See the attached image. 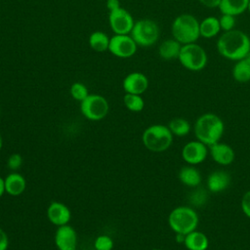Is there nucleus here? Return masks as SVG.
<instances>
[{
  "label": "nucleus",
  "mask_w": 250,
  "mask_h": 250,
  "mask_svg": "<svg viewBox=\"0 0 250 250\" xmlns=\"http://www.w3.org/2000/svg\"><path fill=\"white\" fill-rule=\"evenodd\" d=\"M5 190L6 193L12 196H19L26 188L25 178L17 172L10 173L5 179Z\"/></svg>",
  "instance_id": "nucleus-17"
},
{
  "label": "nucleus",
  "mask_w": 250,
  "mask_h": 250,
  "mask_svg": "<svg viewBox=\"0 0 250 250\" xmlns=\"http://www.w3.org/2000/svg\"><path fill=\"white\" fill-rule=\"evenodd\" d=\"M248 11H249V13H250V0H249V4H248V9H247Z\"/></svg>",
  "instance_id": "nucleus-38"
},
{
  "label": "nucleus",
  "mask_w": 250,
  "mask_h": 250,
  "mask_svg": "<svg viewBox=\"0 0 250 250\" xmlns=\"http://www.w3.org/2000/svg\"><path fill=\"white\" fill-rule=\"evenodd\" d=\"M142 142L148 150L152 152H162L171 146L173 134L168 126L153 124L145 129L142 135Z\"/></svg>",
  "instance_id": "nucleus-4"
},
{
  "label": "nucleus",
  "mask_w": 250,
  "mask_h": 250,
  "mask_svg": "<svg viewBox=\"0 0 250 250\" xmlns=\"http://www.w3.org/2000/svg\"><path fill=\"white\" fill-rule=\"evenodd\" d=\"M151 250H162V249H158V248H154V249H151Z\"/></svg>",
  "instance_id": "nucleus-39"
},
{
  "label": "nucleus",
  "mask_w": 250,
  "mask_h": 250,
  "mask_svg": "<svg viewBox=\"0 0 250 250\" xmlns=\"http://www.w3.org/2000/svg\"><path fill=\"white\" fill-rule=\"evenodd\" d=\"M208 146L198 141H190L182 148V158L188 165H198L202 163L208 155Z\"/></svg>",
  "instance_id": "nucleus-11"
},
{
  "label": "nucleus",
  "mask_w": 250,
  "mask_h": 250,
  "mask_svg": "<svg viewBox=\"0 0 250 250\" xmlns=\"http://www.w3.org/2000/svg\"><path fill=\"white\" fill-rule=\"evenodd\" d=\"M109 105L106 99L98 94H89V96L80 102V111L84 117L91 121L104 119L108 113Z\"/></svg>",
  "instance_id": "nucleus-8"
},
{
  "label": "nucleus",
  "mask_w": 250,
  "mask_h": 250,
  "mask_svg": "<svg viewBox=\"0 0 250 250\" xmlns=\"http://www.w3.org/2000/svg\"><path fill=\"white\" fill-rule=\"evenodd\" d=\"M241 210L246 217L250 219V189L247 190L241 198Z\"/></svg>",
  "instance_id": "nucleus-32"
},
{
  "label": "nucleus",
  "mask_w": 250,
  "mask_h": 250,
  "mask_svg": "<svg viewBox=\"0 0 250 250\" xmlns=\"http://www.w3.org/2000/svg\"><path fill=\"white\" fill-rule=\"evenodd\" d=\"M6 192L5 190V181L2 177H0V197H2V195Z\"/></svg>",
  "instance_id": "nucleus-36"
},
{
  "label": "nucleus",
  "mask_w": 250,
  "mask_h": 250,
  "mask_svg": "<svg viewBox=\"0 0 250 250\" xmlns=\"http://www.w3.org/2000/svg\"><path fill=\"white\" fill-rule=\"evenodd\" d=\"M2 147H3V138H2V135L0 133V150L2 149Z\"/></svg>",
  "instance_id": "nucleus-37"
},
{
  "label": "nucleus",
  "mask_w": 250,
  "mask_h": 250,
  "mask_svg": "<svg viewBox=\"0 0 250 250\" xmlns=\"http://www.w3.org/2000/svg\"><path fill=\"white\" fill-rule=\"evenodd\" d=\"M108 51L115 57L126 59L137 51V43L128 34H115L109 40Z\"/></svg>",
  "instance_id": "nucleus-9"
},
{
  "label": "nucleus",
  "mask_w": 250,
  "mask_h": 250,
  "mask_svg": "<svg viewBox=\"0 0 250 250\" xmlns=\"http://www.w3.org/2000/svg\"><path fill=\"white\" fill-rule=\"evenodd\" d=\"M181 47V43L176 39H167L160 44L158 53L163 60L177 59L179 57Z\"/></svg>",
  "instance_id": "nucleus-22"
},
{
  "label": "nucleus",
  "mask_w": 250,
  "mask_h": 250,
  "mask_svg": "<svg viewBox=\"0 0 250 250\" xmlns=\"http://www.w3.org/2000/svg\"><path fill=\"white\" fill-rule=\"evenodd\" d=\"M131 37L137 45L148 47L153 45L159 37V28L155 21L151 20H140L134 23Z\"/></svg>",
  "instance_id": "nucleus-7"
},
{
  "label": "nucleus",
  "mask_w": 250,
  "mask_h": 250,
  "mask_svg": "<svg viewBox=\"0 0 250 250\" xmlns=\"http://www.w3.org/2000/svg\"><path fill=\"white\" fill-rule=\"evenodd\" d=\"M210 153L213 160L222 166L231 164L235 158L233 148L229 145L222 142H218L210 146Z\"/></svg>",
  "instance_id": "nucleus-15"
},
{
  "label": "nucleus",
  "mask_w": 250,
  "mask_h": 250,
  "mask_svg": "<svg viewBox=\"0 0 250 250\" xmlns=\"http://www.w3.org/2000/svg\"><path fill=\"white\" fill-rule=\"evenodd\" d=\"M178 59L184 67L191 71H199L207 63L205 50L195 42L183 45Z\"/></svg>",
  "instance_id": "nucleus-6"
},
{
  "label": "nucleus",
  "mask_w": 250,
  "mask_h": 250,
  "mask_svg": "<svg viewBox=\"0 0 250 250\" xmlns=\"http://www.w3.org/2000/svg\"><path fill=\"white\" fill-rule=\"evenodd\" d=\"M221 30L219 19L215 17H208L199 22L200 36L204 38H212L216 36Z\"/></svg>",
  "instance_id": "nucleus-23"
},
{
  "label": "nucleus",
  "mask_w": 250,
  "mask_h": 250,
  "mask_svg": "<svg viewBox=\"0 0 250 250\" xmlns=\"http://www.w3.org/2000/svg\"><path fill=\"white\" fill-rule=\"evenodd\" d=\"M113 245L114 243L112 238L105 234H101L97 236L94 241L95 250H112Z\"/></svg>",
  "instance_id": "nucleus-28"
},
{
  "label": "nucleus",
  "mask_w": 250,
  "mask_h": 250,
  "mask_svg": "<svg viewBox=\"0 0 250 250\" xmlns=\"http://www.w3.org/2000/svg\"><path fill=\"white\" fill-rule=\"evenodd\" d=\"M179 180L180 182L189 188H196L201 183V174L200 172L193 166L188 165L184 166L179 172Z\"/></svg>",
  "instance_id": "nucleus-19"
},
{
  "label": "nucleus",
  "mask_w": 250,
  "mask_h": 250,
  "mask_svg": "<svg viewBox=\"0 0 250 250\" xmlns=\"http://www.w3.org/2000/svg\"><path fill=\"white\" fill-rule=\"evenodd\" d=\"M46 214L50 223L57 227L67 225L71 219V212L68 206L59 201L51 202Z\"/></svg>",
  "instance_id": "nucleus-13"
},
{
  "label": "nucleus",
  "mask_w": 250,
  "mask_h": 250,
  "mask_svg": "<svg viewBox=\"0 0 250 250\" xmlns=\"http://www.w3.org/2000/svg\"><path fill=\"white\" fill-rule=\"evenodd\" d=\"M193 131L198 141L210 146L221 141L225 131V124L219 115L207 112L196 119Z\"/></svg>",
  "instance_id": "nucleus-2"
},
{
  "label": "nucleus",
  "mask_w": 250,
  "mask_h": 250,
  "mask_svg": "<svg viewBox=\"0 0 250 250\" xmlns=\"http://www.w3.org/2000/svg\"><path fill=\"white\" fill-rule=\"evenodd\" d=\"M22 164V157L20 153H12L8 159H7V166L10 170L16 171L17 169H19Z\"/></svg>",
  "instance_id": "nucleus-31"
},
{
  "label": "nucleus",
  "mask_w": 250,
  "mask_h": 250,
  "mask_svg": "<svg viewBox=\"0 0 250 250\" xmlns=\"http://www.w3.org/2000/svg\"><path fill=\"white\" fill-rule=\"evenodd\" d=\"M108 21L110 28L114 31L115 34L131 33L135 23L131 14L123 8L109 12Z\"/></svg>",
  "instance_id": "nucleus-10"
},
{
  "label": "nucleus",
  "mask_w": 250,
  "mask_h": 250,
  "mask_svg": "<svg viewBox=\"0 0 250 250\" xmlns=\"http://www.w3.org/2000/svg\"><path fill=\"white\" fill-rule=\"evenodd\" d=\"M183 244L188 250H207L209 239L205 233L195 229L185 235Z\"/></svg>",
  "instance_id": "nucleus-18"
},
{
  "label": "nucleus",
  "mask_w": 250,
  "mask_h": 250,
  "mask_svg": "<svg viewBox=\"0 0 250 250\" xmlns=\"http://www.w3.org/2000/svg\"><path fill=\"white\" fill-rule=\"evenodd\" d=\"M172 35L181 44L194 43L200 36L199 22L190 14L178 16L172 23Z\"/></svg>",
  "instance_id": "nucleus-5"
},
{
  "label": "nucleus",
  "mask_w": 250,
  "mask_h": 250,
  "mask_svg": "<svg viewBox=\"0 0 250 250\" xmlns=\"http://www.w3.org/2000/svg\"><path fill=\"white\" fill-rule=\"evenodd\" d=\"M123 103L126 108L133 112L142 111L145 107V102L141 95L126 93L123 98Z\"/></svg>",
  "instance_id": "nucleus-26"
},
{
  "label": "nucleus",
  "mask_w": 250,
  "mask_h": 250,
  "mask_svg": "<svg viewBox=\"0 0 250 250\" xmlns=\"http://www.w3.org/2000/svg\"><path fill=\"white\" fill-rule=\"evenodd\" d=\"M200 3L207 8H218L222 0H199Z\"/></svg>",
  "instance_id": "nucleus-34"
},
{
  "label": "nucleus",
  "mask_w": 250,
  "mask_h": 250,
  "mask_svg": "<svg viewBox=\"0 0 250 250\" xmlns=\"http://www.w3.org/2000/svg\"><path fill=\"white\" fill-rule=\"evenodd\" d=\"M168 128L170 129L173 136L177 137H184L188 135L190 131V125L188 121L182 117L172 119L168 124Z\"/></svg>",
  "instance_id": "nucleus-25"
},
{
  "label": "nucleus",
  "mask_w": 250,
  "mask_h": 250,
  "mask_svg": "<svg viewBox=\"0 0 250 250\" xmlns=\"http://www.w3.org/2000/svg\"><path fill=\"white\" fill-rule=\"evenodd\" d=\"M249 0H222L219 6L222 14L237 16L248 9Z\"/></svg>",
  "instance_id": "nucleus-21"
},
{
  "label": "nucleus",
  "mask_w": 250,
  "mask_h": 250,
  "mask_svg": "<svg viewBox=\"0 0 250 250\" xmlns=\"http://www.w3.org/2000/svg\"><path fill=\"white\" fill-rule=\"evenodd\" d=\"M9 247V237L6 231L0 228V250H7Z\"/></svg>",
  "instance_id": "nucleus-33"
},
{
  "label": "nucleus",
  "mask_w": 250,
  "mask_h": 250,
  "mask_svg": "<svg viewBox=\"0 0 250 250\" xmlns=\"http://www.w3.org/2000/svg\"><path fill=\"white\" fill-rule=\"evenodd\" d=\"M230 184V175L223 170H217L209 174L207 178L208 190L218 193L226 190Z\"/></svg>",
  "instance_id": "nucleus-16"
},
{
  "label": "nucleus",
  "mask_w": 250,
  "mask_h": 250,
  "mask_svg": "<svg viewBox=\"0 0 250 250\" xmlns=\"http://www.w3.org/2000/svg\"><path fill=\"white\" fill-rule=\"evenodd\" d=\"M221 30L224 31H229L232 30L235 24V18L234 16L231 15H227V14H222V17L219 19Z\"/></svg>",
  "instance_id": "nucleus-29"
},
{
  "label": "nucleus",
  "mask_w": 250,
  "mask_h": 250,
  "mask_svg": "<svg viewBox=\"0 0 250 250\" xmlns=\"http://www.w3.org/2000/svg\"><path fill=\"white\" fill-rule=\"evenodd\" d=\"M207 199V194L204 189H196L190 195V202L194 206H200L205 203Z\"/></svg>",
  "instance_id": "nucleus-30"
},
{
  "label": "nucleus",
  "mask_w": 250,
  "mask_h": 250,
  "mask_svg": "<svg viewBox=\"0 0 250 250\" xmlns=\"http://www.w3.org/2000/svg\"><path fill=\"white\" fill-rule=\"evenodd\" d=\"M219 54L231 61H239L250 54V39L242 31H225L217 41Z\"/></svg>",
  "instance_id": "nucleus-1"
},
{
  "label": "nucleus",
  "mask_w": 250,
  "mask_h": 250,
  "mask_svg": "<svg viewBox=\"0 0 250 250\" xmlns=\"http://www.w3.org/2000/svg\"><path fill=\"white\" fill-rule=\"evenodd\" d=\"M70 95L74 100L82 102L89 96V92L87 87L83 83L75 82L70 87Z\"/></svg>",
  "instance_id": "nucleus-27"
},
{
  "label": "nucleus",
  "mask_w": 250,
  "mask_h": 250,
  "mask_svg": "<svg viewBox=\"0 0 250 250\" xmlns=\"http://www.w3.org/2000/svg\"><path fill=\"white\" fill-rule=\"evenodd\" d=\"M122 86L127 94L142 95L148 87V79L141 72H132L123 79Z\"/></svg>",
  "instance_id": "nucleus-14"
},
{
  "label": "nucleus",
  "mask_w": 250,
  "mask_h": 250,
  "mask_svg": "<svg viewBox=\"0 0 250 250\" xmlns=\"http://www.w3.org/2000/svg\"><path fill=\"white\" fill-rule=\"evenodd\" d=\"M109 40L110 38H108L104 32L98 30L91 33L89 37V44L90 47L96 52H104L108 50Z\"/></svg>",
  "instance_id": "nucleus-24"
},
{
  "label": "nucleus",
  "mask_w": 250,
  "mask_h": 250,
  "mask_svg": "<svg viewBox=\"0 0 250 250\" xmlns=\"http://www.w3.org/2000/svg\"><path fill=\"white\" fill-rule=\"evenodd\" d=\"M199 218L192 207H175L168 216V225L176 234L186 235L196 229Z\"/></svg>",
  "instance_id": "nucleus-3"
},
{
  "label": "nucleus",
  "mask_w": 250,
  "mask_h": 250,
  "mask_svg": "<svg viewBox=\"0 0 250 250\" xmlns=\"http://www.w3.org/2000/svg\"><path fill=\"white\" fill-rule=\"evenodd\" d=\"M232 77L239 83L250 81V54L245 58L236 61L232 67Z\"/></svg>",
  "instance_id": "nucleus-20"
},
{
  "label": "nucleus",
  "mask_w": 250,
  "mask_h": 250,
  "mask_svg": "<svg viewBox=\"0 0 250 250\" xmlns=\"http://www.w3.org/2000/svg\"><path fill=\"white\" fill-rule=\"evenodd\" d=\"M54 241L58 250H76L77 232L74 228L68 224L58 227Z\"/></svg>",
  "instance_id": "nucleus-12"
},
{
  "label": "nucleus",
  "mask_w": 250,
  "mask_h": 250,
  "mask_svg": "<svg viewBox=\"0 0 250 250\" xmlns=\"http://www.w3.org/2000/svg\"><path fill=\"white\" fill-rule=\"evenodd\" d=\"M106 8L109 12H112L121 8L119 0H106Z\"/></svg>",
  "instance_id": "nucleus-35"
}]
</instances>
